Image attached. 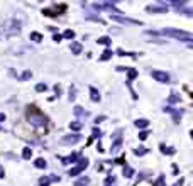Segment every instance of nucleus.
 <instances>
[{"label":"nucleus","instance_id":"11","mask_svg":"<svg viewBox=\"0 0 193 186\" xmlns=\"http://www.w3.org/2000/svg\"><path fill=\"white\" fill-rule=\"evenodd\" d=\"M78 157V154H73V156H68V157H64V159H63V161H64V164H68V163H70V161H75V159H76Z\"/></svg>","mask_w":193,"mask_h":186},{"label":"nucleus","instance_id":"4","mask_svg":"<svg viewBox=\"0 0 193 186\" xmlns=\"http://www.w3.org/2000/svg\"><path fill=\"white\" fill-rule=\"evenodd\" d=\"M86 166H88V163H86V159H85V161H81V163H80L76 167H73V169L70 171V176H76L78 173H81V171H83V169H85Z\"/></svg>","mask_w":193,"mask_h":186},{"label":"nucleus","instance_id":"23","mask_svg":"<svg viewBox=\"0 0 193 186\" xmlns=\"http://www.w3.org/2000/svg\"><path fill=\"white\" fill-rule=\"evenodd\" d=\"M139 137H141L142 141H144V139H147V132H141V134H139Z\"/></svg>","mask_w":193,"mask_h":186},{"label":"nucleus","instance_id":"22","mask_svg":"<svg viewBox=\"0 0 193 186\" xmlns=\"http://www.w3.org/2000/svg\"><path fill=\"white\" fill-rule=\"evenodd\" d=\"M31 76H32V73H31V71H25V73L22 74V78H24V80H25V78H31Z\"/></svg>","mask_w":193,"mask_h":186},{"label":"nucleus","instance_id":"3","mask_svg":"<svg viewBox=\"0 0 193 186\" xmlns=\"http://www.w3.org/2000/svg\"><path fill=\"white\" fill-rule=\"evenodd\" d=\"M163 34H168V36H173V37H183V39H186V41L192 39V34L181 32V31H163Z\"/></svg>","mask_w":193,"mask_h":186},{"label":"nucleus","instance_id":"13","mask_svg":"<svg viewBox=\"0 0 193 186\" xmlns=\"http://www.w3.org/2000/svg\"><path fill=\"white\" fill-rule=\"evenodd\" d=\"M86 185H88V179H86V178H81L75 186H86Z\"/></svg>","mask_w":193,"mask_h":186},{"label":"nucleus","instance_id":"20","mask_svg":"<svg viewBox=\"0 0 193 186\" xmlns=\"http://www.w3.org/2000/svg\"><path fill=\"white\" fill-rule=\"evenodd\" d=\"M135 154H137V156H139V154H146V149H144V147H139L137 151H135Z\"/></svg>","mask_w":193,"mask_h":186},{"label":"nucleus","instance_id":"18","mask_svg":"<svg viewBox=\"0 0 193 186\" xmlns=\"http://www.w3.org/2000/svg\"><path fill=\"white\" fill-rule=\"evenodd\" d=\"M110 56H112V51H105V53H103V56H102V59H109Z\"/></svg>","mask_w":193,"mask_h":186},{"label":"nucleus","instance_id":"14","mask_svg":"<svg viewBox=\"0 0 193 186\" xmlns=\"http://www.w3.org/2000/svg\"><path fill=\"white\" fill-rule=\"evenodd\" d=\"M36 167H46V161L44 159H38L36 161Z\"/></svg>","mask_w":193,"mask_h":186},{"label":"nucleus","instance_id":"5","mask_svg":"<svg viewBox=\"0 0 193 186\" xmlns=\"http://www.w3.org/2000/svg\"><path fill=\"white\" fill-rule=\"evenodd\" d=\"M78 141H80V135H73V137H64V139H63V142H71V144H73V142H78Z\"/></svg>","mask_w":193,"mask_h":186},{"label":"nucleus","instance_id":"6","mask_svg":"<svg viewBox=\"0 0 193 186\" xmlns=\"http://www.w3.org/2000/svg\"><path fill=\"white\" fill-rule=\"evenodd\" d=\"M31 39L36 41V42H41V41H42V36H41L39 32H31Z\"/></svg>","mask_w":193,"mask_h":186},{"label":"nucleus","instance_id":"15","mask_svg":"<svg viewBox=\"0 0 193 186\" xmlns=\"http://www.w3.org/2000/svg\"><path fill=\"white\" fill-rule=\"evenodd\" d=\"M98 44H110V39L109 37H100L98 39Z\"/></svg>","mask_w":193,"mask_h":186},{"label":"nucleus","instance_id":"21","mask_svg":"<svg viewBox=\"0 0 193 186\" xmlns=\"http://www.w3.org/2000/svg\"><path fill=\"white\" fill-rule=\"evenodd\" d=\"M135 74H137V71H135V70H131V71H129V78L132 80V78H134Z\"/></svg>","mask_w":193,"mask_h":186},{"label":"nucleus","instance_id":"12","mask_svg":"<svg viewBox=\"0 0 193 186\" xmlns=\"http://www.w3.org/2000/svg\"><path fill=\"white\" fill-rule=\"evenodd\" d=\"M49 183H51V179H49V178H41V181H39V185H41V186H48Z\"/></svg>","mask_w":193,"mask_h":186},{"label":"nucleus","instance_id":"16","mask_svg":"<svg viewBox=\"0 0 193 186\" xmlns=\"http://www.w3.org/2000/svg\"><path fill=\"white\" fill-rule=\"evenodd\" d=\"M64 37H68V39H73L75 37V32L73 31H64V34H63Z\"/></svg>","mask_w":193,"mask_h":186},{"label":"nucleus","instance_id":"10","mask_svg":"<svg viewBox=\"0 0 193 186\" xmlns=\"http://www.w3.org/2000/svg\"><path fill=\"white\" fill-rule=\"evenodd\" d=\"M22 156H24V159H29V157H31V156H32V151H31V149H24V152H22Z\"/></svg>","mask_w":193,"mask_h":186},{"label":"nucleus","instance_id":"2","mask_svg":"<svg viewBox=\"0 0 193 186\" xmlns=\"http://www.w3.org/2000/svg\"><path fill=\"white\" fill-rule=\"evenodd\" d=\"M151 76L159 83H170V74L163 73V71H151Z\"/></svg>","mask_w":193,"mask_h":186},{"label":"nucleus","instance_id":"7","mask_svg":"<svg viewBox=\"0 0 193 186\" xmlns=\"http://www.w3.org/2000/svg\"><path fill=\"white\" fill-rule=\"evenodd\" d=\"M71 51H73L75 54H80V51H81V46H80L78 42H73V44H71Z\"/></svg>","mask_w":193,"mask_h":186},{"label":"nucleus","instance_id":"9","mask_svg":"<svg viewBox=\"0 0 193 186\" xmlns=\"http://www.w3.org/2000/svg\"><path fill=\"white\" fill-rule=\"evenodd\" d=\"M90 92H92V100H93V102H98V100H100V96H98V92H96L95 88H90Z\"/></svg>","mask_w":193,"mask_h":186},{"label":"nucleus","instance_id":"1","mask_svg":"<svg viewBox=\"0 0 193 186\" xmlns=\"http://www.w3.org/2000/svg\"><path fill=\"white\" fill-rule=\"evenodd\" d=\"M29 118H31V122H32L34 125L46 124V117H44V115H41L39 112H32V113H29Z\"/></svg>","mask_w":193,"mask_h":186},{"label":"nucleus","instance_id":"8","mask_svg":"<svg viewBox=\"0 0 193 186\" xmlns=\"http://www.w3.org/2000/svg\"><path fill=\"white\" fill-rule=\"evenodd\" d=\"M135 125L142 129V127H147V125H149V122H147V120H144V118H141V120H137V122H135Z\"/></svg>","mask_w":193,"mask_h":186},{"label":"nucleus","instance_id":"19","mask_svg":"<svg viewBox=\"0 0 193 186\" xmlns=\"http://www.w3.org/2000/svg\"><path fill=\"white\" fill-rule=\"evenodd\" d=\"M71 129H73V130L81 129V124H78V122H75V124H71Z\"/></svg>","mask_w":193,"mask_h":186},{"label":"nucleus","instance_id":"17","mask_svg":"<svg viewBox=\"0 0 193 186\" xmlns=\"http://www.w3.org/2000/svg\"><path fill=\"white\" fill-rule=\"evenodd\" d=\"M46 88H48V86H46V85H42V83H39L38 86H36V90H38V92H46Z\"/></svg>","mask_w":193,"mask_h":186},{"label":"nucleus","instance_id":"24","mask_svg":"<svg viewBox=\"0 0 193 186\" xmlns=\"http://www.w3.org/2000/svg\"><path fill=\"white\" fill-rule=\"evenodd\" d=\"M0 178H3V167L0 166Z\"/></svg>","mask_w":193,"mask_h":186}]
</instances>
